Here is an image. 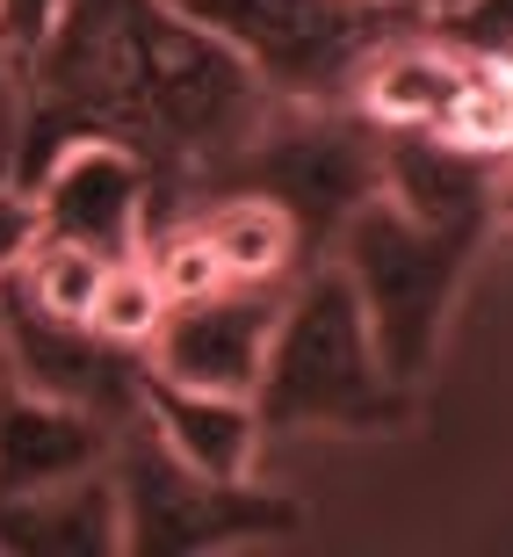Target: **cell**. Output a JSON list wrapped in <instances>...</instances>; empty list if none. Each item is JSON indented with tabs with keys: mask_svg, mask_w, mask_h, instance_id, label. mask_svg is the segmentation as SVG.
Wrapping results in <instances>:
<instances>
[{
	"mask_svg": "<svg viewBox=\"0 0 513 557\" xmlns=\"http://www.w3.org/2000/svg\"><path fill=\"white\" fill-rule=\"evenodd\" d=\"M145 420L160 428V442L174 456H188L210 478H247L253 449H261V413L247 392H196L174 376H145Z\"/></svg>",
	"mask_w": 513,
	"mask_h": 557,
	"instance_id": "12",
	"label": "cell"
},
{
	"mask_svg": "<svg viewBox=\"0 0 513 557\" xmlns=\"http://www.w3.org/2000/svg\"><path fill=\"white\" fill-rule=\"evenodd\" d=\"M210 188H253L283 203L304 239V261H326L340 225L370 196H384V131L354 102H275Z\"/></svg>",
	"mask_w": 513,
	"mask_h": 557,
	"instance_id": "4",
	"label": "cell"
},
{
	"mask_svg": "<svg viewBox=\"0 0 513 557\" xmlns=\"http://www.w3.org/2000/svg\"><path fill=\"white\" fill-rule=\"evenodd\" d=\"M188 218L203 225L225 283H297V275L311 269L289 210L253 196V188H210V196L188 203Z\"/></svg>",
	"mask_w": 513,
	"mask_h": 557,
	"instance_id": "13",
	"label": "cell"
},
{
	"mask_svg": "<svg viewBox=\"0 0 513 557\" xmlns=\"http://www.w3.org/2000/svg\"><path fill=\"white\" fill-rule=\"evenodd\" d=\"M37 232H43V225H37V196L0 174V275H15L22 261H29Z\"/></svg>",
	"mask_w": 513,
	"mask_h": 557,
	"instance_id": "17",
	"label": "cell"
},
{
	"mask_svg": "<svg viewBox=\"0 0 513 557\" xmlns=\"http://www.w3.org/2000/svg\"><path fill=\"white\" fill-rule=\"evenodd\" d=\"M109 478H116V515H124V557H196V550L275 543L304 529L289 493H261L247 478L196 471L188 456L166 449L145 413L130 428H116Z\"/></svg>",
	"mask_w": 513,
	"mask_h": 557,
	"instance_id": "6",
	"label": "cell"
},
{
	"mask_svg": "<svg viewBox=\"0 0 513 557\" xmlns=\"http://www.w3.org/2000/svg\"><path fill=\"white\" fill-rule=\"evenodd\" d=\"M398 8H420V15H427V8H434V0H398Z\"/></svg>",
	"mask_w": 513,
	"mask_h": 557,
	"instance_id": "20",
	"label": "cell"
},
{
	"mask_svg": "<svg viewBox=\"0 0 513 557\" xmlns=\"http://www.w3.org/2000/svg\"><path fill=\"white\" fill-rule=\"evenodd\" d=\"M513 210V160H506V182H499V218Z\"/></svg>",
	"mask_w": 513,
	"mask_h": 557,
	"instance_id": "19",
	"label": "cell"
},
{
	"mask_svg": "<svg viewBox=\"0 0 513 557\" xmlns=\"http://www.w3.org/2000/svg\"><path fill=\"white\" fill-rule=\"evenodd\" d=\"M29 196H37V225L51 239H73V247L102 253V261H124V253L145 247L152 166L109 138H80L29 182Z\"/></svg>",
	"mask_w": 513,
	"mask_h": 557,
	"instance_id": "9",
	"label": "cell"
},
{
	"mask_svg": "<svg viewBox=\"0 0 513 557\" xmlns=\"http://www.w3.org/2000/svg\"><path fill=\"white\" fill-rule=\"evenodd\" d=\"M485 232L492 225H441V218H412L390 196H370L333 239L326 261L348 269L354 297H362V319L376 333V355H384V370L405 392L441 355L455 289H463L471 253L485 247Z\"/></svg>",
	"mask_w": 513,
	"mask_h": 557,
	"instance_id": "3",
	"label": "cell"
},
{
	"mask_svg": "<svg viewBox=\"0 0 513 557\" xmlns=\"http://www.w3.org/2000/svg\"><path fill=\"white\" fill-rule=\"evenodd\" d=\"M51 15H59V0H0V44L22 59V51L51 29Z\"/></svg>",
	"mask_w": 513,
	"mask_h": 557,
	"instance_id": "18",
	"label": "cell"
},
{
	"mask_svg": "<svg viewBox=\"0 0 513 557\" xmlns=\"http://www.w3.org/2000/svg\"><path fill=\"white\" fill-rule=\"evenodd\" d=\"M174 8L232 44L275 102H354L376 51L427 22L398 0H174Z\"/></svg>",
	"mask_w": 513,
	"mask_h": 557,
	"instance_id": "5",
	"label": "cell"
},
{
	"mask_svg": "<svg viewBox=\"0 0 513 557\" xmlns=\"http://www.w3.org/2000/svg\"><path fill=\"white\" fill-rule=\"evenodd\" d=\"M0 550L8 557H116L124 515H116V478L109 463L37 493H0Z\"/></svg>",
	"mask_w": 513,
	"mask_h": 557,
	"instance_id": "10",
	"label": "cell"
},
{
	"mask_svg": "<svg viewBox=\"0 0 513 557\" xmlns=\"http://www.w3.org/2000/svg\"><path fill=\"white\" fill-rule=\"evenodd\" d=\"M0 348H8V376L37 398L80 406V413L130 428L145 413V376L152 355L102 333L95 319H59L43 311L15 275H0Z\"/></svg>",
	"mask_w": 513,
	"mask_h": 557,
	"instance_id": "7",
	"label": "cell"
},
{
	"mask_svg": "<svg viewBox=\"0 0 513 557\" xmlns=\"http://www.w3.org/2000/svg\"><path fill=\"white\" fill-rule=\"evenodd\" d=\"M434 8H449V0H434ZM434 8H427V15H434Z\"/></svg>",
	"mask_w": 513,
	"mask_h": 557,
	"instance_id": "22",
	"label": "cell"
},
{
	"mask_svg": "<svg viewBox=\"0 0 513 557\" xmlns=\"http://www.w3.org/2000/svg\"><path fill=\"white\" fill-rule=\"evenodd\" d=\"M109 442H116L109 420L0 376V493H37V485L95 471V463H109Z\"/></svg>",
	"mask_w": 513,
	"mask_h": 557,
	"instance_id": "11",
	"label": "cell"
},
{
	"mask_svg": "<svg viewBox=\"0 0 513 557\" xmlns=\"http://www.w3.org/2000/svg\"><path fill=\"white\" fill-rule=\"evenodd\" d=\"M109 261L102 253L73 247V239H51V232H37V247H29V261L15 269V283L37 297L43 311H59V319H87L95 311V289H102Z\"/></svg>",
	"mask_w": 513,
	"mask_h": 557,
	"instance_id": "14",
	"label": "cell"
},
{
	"mask_svg": "<svg viewBox=\"0 0 513 557\" xmlns=\"http://www.w3.org/2000/svg\"><path fill=\"white\" fill-rule=\"evenodd\" d=\"M275 109L247 59L188 22L174 0H59L22 51V131L8 182L29 188L65 145L109 138L152 166L145 232L182 218L217 166Z\"/></svg>",
	"mask_w": 513,
	"mask_h": 557,
	"instance_id": "1",
	"label": "cell"
},
{
	"mask_svg": "<svg viewBox=\"0 0 513 557\" xmlns=\"http://www.w3.org/2000/svg\"><path fill=\"white\" fill-rule=\"evenodd\" d=\"M289 283H217L203 297H182L166 305V319L152 326L145 355L152 370L174 376V384H196V392H247L267 362V333L283 319Z\"/></svg>",
	"mask_w": 513,
	"mask_h": 557,
	"instance_id": "8",
	"label": "cell"
},
{
	"mask_svg": "<svg viewBox=\"0 0 513 557\" xmlns=\"http://www.w3.org/2000/svg\"><path fill=\"white\" fill-rule=\"evenodd\" d=\"M434 37H449L455 51H477V59H513V0H449L434 8Z\"/></svg>",
	"mask_w": 513,
	"mask_h": 557,
	"instance_id": "16",
	"label": "cell"
},
{
	"mask_svg": "<svg viewBox=\"0 0 513 557\" xmlns=\"http://www.w3.org/2000/svg\"><path fill=\"white\" fill-rule=\"evenodd\" d=\"M102 333H116V341H130V348H145L152 341V326L166 319V289L160 275H152V261L145 253H124V261H109L102 289H95V311H87Z\"/></svg>",
	"mask_w": 513,
	"mask_h": 557,
	"instance_id": "15",
	"label": "cell"
},
{
	"mask_svg": "<svg viewBox=\"0 0 513 557\" xmlns=\"http://www.w3.org/2000/svg\"><path fill=\"white\" fill-rule=\"evenodd\" d=\"M0 376H8V348H0Z\"/></svg>",
	"mask_w": 513,
	"mask_h": 557,
	"instance_id": "21",
	"label": "cell"
},
{
	"mask_svg": "<svg viewBox=\"0 0 513 557\" xmlns=\"http://www.w3.org/2000/svg\"><path fill=\"white\" fill-rule=\"evenodd\" d=\"M405 406H412V392L384 370L348 269L340 261H311L289 283L283 319L267 333V362L253 376L261 434H289V428L384 434L405 420Z\"/></svg>",
	"mask_w": 513,
	"mask_h": 557,
	"instance_id": "2",
	"label": "cell"
}]
</instances>
